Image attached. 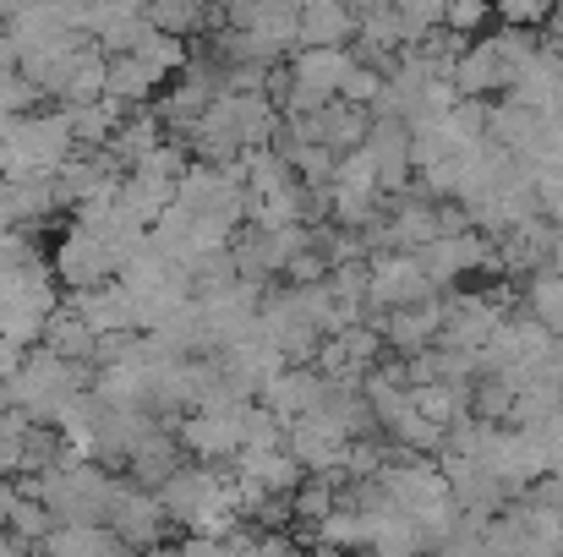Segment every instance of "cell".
<instances>
[{"label": "cell", "instance_id": "1", "mask_svg": "<svg viewBox=\"0 0 563 557\" xmlns=\"http://www.w3.org/2000/svg\"><path fill=\"white\" fill-rule=\"evenodd\" d=\"M367 312H394V307H421L432 301V279L421 274L416 252H383V257H367Z\"/></svg>", "mask_w": 563, "mask_h": 557}, {"label": "cell", "instance_id": "2", "mask_svg": "<svg viewBox=\"0 0 563 557\" xmlns=\"http://www.w3.org/2000/svg\"><path fill=\"white\" fill-rule=\"evenodd\" d=\"M416 263H421V274L432 279V290L443 296V290H460L471 274H482V268L493 263V246H487V235H476V230H465V235H438V241H427V246L416 252Z\"/></svg>", "mask_w": 563, "mask_h": 557}, {"label": "cell", "instance_id": "3", "mask_svg": "<svg viewBox=\"0 0 563 557\" xmlns=\"http://www.w3.org/2000/svg\"><path fill=\"white\" fill-rule=\"evenodd\" d=\"M504 323V296H476V290H449L443 296V328L438 345L449 350H482Z\"/></svg>", "mask_w": 563, "mask_h": 557}, {"label": "cell", "instance_id": "4", "mask_svg": "<svg viewBox=\"0 0 563 557\" xmlns=\"http://www.w3.org/2000/svg\"><path fill=\"white\" fill-rule=\"evenodd\" d=\"M55 279L71 285V290H93V285L115 279V257H110V246H104L93 230L71 224V230L55 241Z\"/></svg>", "mask_w": 563, "mask_h": 557}, {"label": "cell", "instance_id": "5", "mask_svg": "<svg viewBox=\"0 0 563 557\" xmlns=\"http://www.w3.org/2000/svg\"><path fill=\"white\" fill-rule=\"evenodd\" d=\"M454 93L460 99H493V93H509L515 88V66L504 60L498 38H476L465 44V55L454 60Z\"/></svg>", "mask_w": 563, "mask_h": 557}, {"label": "cell", "instance_id": "6", "mask_svg": "<svg viewBox=\"0 0 563 557\" xmlns=\"http://www.w3.org/2000/svg\"><path fill=\"white\" fill-rule=\"evenodd\" d=\"M367 159H373L377 170V191L383 197H399V191H410V126L405 121H388V115H373V126H367Z\"/></svg>", "mask_w": 563, "mask_h": 557}, {"label": "cell", "instance_id": "7", "mask_svg": "<svg viewBox=\"0 0 563 557\" xmlns=\"http://www.w3.org/2000/svg\"><path fill=\"white\" fill-rule=\"evenodd\" d=\"M323 393H329V377H323V371H307V367H279L257 388L263 410H274L285 426L301 421V415H312V410L323 404Z\"/></svg>", "mask_w": 563, "mask_h": 557}, {"label": "cell", "instance_id": "8", "mask_svg": "<svg viewBox=\"0 0 563 557\" xmlns=\"http://www.w3.org/2000/svg\"><path fill=\"white\" fill-rule=\"evenodd\" d=\"M241 404H224V410H191L181 421V454L197 459H235L241 454V421H235Z\"/></svg>", "mask_w": 563, "mask_h": 557}, {"label": "cell", "instance_id": "9", "mask_svg": "<svg viewBox=\"0 0 563 557\" xmlns=\"http://www.w3.org/2000/svg\"><path fill=\"white\" fill-rule=\"evenodd\" d=\"M66 307H71L99 339H104V334L137 328V307H132V290H126L121 279H104V285H93V290H71Z\"/></svg>", "mask_w": 563, "mask_h": 557}, {"label": "cell", "instance_id": "10", "mask_svg": "<svg viewBox=\"0 0 563 557\" xmlns=\"http://www.w3.org/2000/svg\"><path fill=\"white\" fill-rule=\"evenodd\" d=\"M356 38V11L345 0H307L296 11V44L307 49H345Z\"/></svg>", "mask_w": 563, "mask_h": 557}, {"label": "cell", "instance_id": "11", "mask_svg": "<svg viewBox=\"0 0 563 557\" xmlns=\"http://www.w3.org/2000/svg\"><path fill=\"white\" fill-rule=\"evenodd\" d=\"M553 241H559V224H548L542 213H537V219H520L515 230H504L498 263H504L509 274H537V268H548Z\"/></svg>", "mask_w": 563, "mask_h": 557}, {"label": "cell", "instance_id": "12", "mask_svg": "<svg viewBox=\"0 0 563 557\" xmlns=\"http://www.w3.org/2000/svg\"><path fill=\"white\" fill-rule=\"evenodd\" d=\"M126 470H132V487H143V492H159L176 470H181V443L170 437V432H143L137 443H132V454H126Z\"/></svg>", "mask_w": 563, "mask_h": 557}, {"label": "cell", "instance_id": "13", "mask_svg": "<svg viewBox=\"0 0 563 557\" xmlns=\"http://www.w3.org/2000/svg\"><path fill=\"white\" fill-rule=\"evenodd\" d=\"M38 557H126V547L110 525H55L38 542Z\"/></svg>", "mask_w": 563, "mask_h": 557}, {"label": "cell", "instance_id": "14", "mask_svg": "<svg viewBox=\"0 0 563 557\" xmlns=\"http://www.w3.org/2000/svg\"><path fill=\"white\" fill-rule=\"evenodd\" d=\"M38 345H44L49 356H60V361H77V367H82V361L93 356L99 334H93V328H88V323H82V318H77V312H71L66 301H60V307L49 312V323H44Z\"/></svg>", "mask_w": 563, "mask_h": 557}, {"label": "cell", "instance_id": "15", "mask_svg": "<svg viewBox=\"0 0 563 557\" xmlns=\"http://www.w3.org/2000/svg\"><path fill=\"white\" fill-rule=\"evenodd\" d=\"M526 312H531L553 339H563V274L559 268H537V274H531V285H526Z\"/></svg>", "mask_w": 563, "mask_h": 557}, {"label": "cell", "instance_id": "16", "mask_svg": "<svg viewBox=\"0 0 563 557\" xmlns=\"http://www.w3.org/2000/svg\"><path fill=\"white\" fill-rule=\"evenodd\" d=\"M5 531L16 536V542H44L49 531H55V514L38 503V498H27V492H16V503H11V520H5Z\"/></svg>", "mask_w": 563, "mask_h": 557}, {"label": "cell", "instance_id": "17", "mask_svg": "<svg viewBox=\"0 0 563 557\" xmlns=\"http://www.w3.org/2000/svg\"><path fill=\"white\" fill-rule=\"evenodd\" d=\"M443 5L449 0H394V11L405 16V38L416 44L427 27H443Z\"/></svg>", "mask_w": 563, "mask_h": 557}, {"label": "cell", "instance_id": "18", "mask_svg": "<svg viewBox=\"0 0 563 557\" xmlns=\"http://www.w3.org/2000/svg\"><path fill=\"white\" fill-rule=\"evenodd\" d=\"M487 11H493V0H449L443 5V27L460 33V38H471V33H482Z\"/></svg>", "mask_w": 563, "mask_h": 557}, {"label": "cell", "instance_id": "19", "mask_svg": "<svg viewBox=\"0 0 563 557\" xmlns=\"http://www.w3.org/2000/svg\"><path fill=\"white\" fill-rule=\"evenodd\" d=\"M22 356H27L22 345H11V339H0V388H5V382L16 377V367H22Z\"/></svg>", "mask_w": 563, "mask_h": 557}, {"label": "cell", "instance_id": "20", "mask_svg": "<svg viewBox=\"0 0 563 557\" xmlns=\"http://www.w3.org/2000/svg\"><path fill=\"white\" fill-rule=\"evenodd\" d=\"M11 503H16V487L0 476V531H5V520H11Z\"/></svg>", "mask_w": 563, "mask_h": 557}, {"label": "cell", "instance_id": "21", "mask_svg": "<svg viewBox=\"0 0 563 557\" xmlns=\"http://www.w3.org/2000/svg\"><path fill=\"white\" fill-rule=\"evenodd\" d=\"M351 11H373V5H394V0H345Z\"/></svg>", "mask_w": 563, "mask_h": 557}, {"label": "cell", "instance_id": "22", "mask_svg": "<svg viewBox=\"0 0 563 557\" xmlns=\"http://www.w3.org/2000/svg\"><path fill=\"white\" fill-rule=\"evenodd\" d=\"M553 11H559V22H563V0H553Z\"/></svg>", "mask_w": 563, "mask_h": 557}, {"label": "cell", "instance_id": "23", "mask_svg": "<svg viewBox=\"0 0 563 557\" xmlns=\"http://www.w3.org/2000/svg\"><path fill=\"white\" fill-rule=\"evenodd\" d=\"M0 410H5V388H0Z\"/></svg>", "mask_w": 563, "mask_h": 557}]
</instances>
